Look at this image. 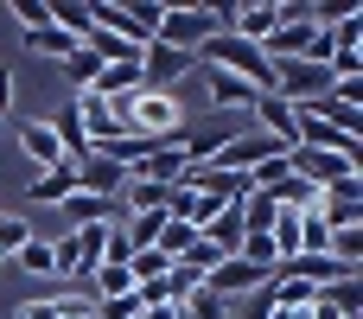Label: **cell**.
<instances>
[{
  "label": "cell",
  "mask_w": 363,
  "mask_h": 319,
  "mask_svg": "<svg viewBox=\"0 0 363 319\" xmlns=\"http://www.w3.org/2000/svg\"><path fill=\"white\" fill-rule=\"evenodd\" d=\"M96 70H102V64H96V58H89V51H83V45H77V51H70V58H64V77H70V83H77V90H89V83H96Z\"/></svg>",
  "instance_id": "cell-28"
},
{
  "label": "cell",
  "mask_w": 363,
  "mask_h": 319,
  "mask_svg": "<svg viewBox=\"0 0 363 319\" xmlns=\"http://www.w3.org/2000/svg\"><path fill=\"white\" fill-rule=\"evenodd\" d=\"M0 211H6V205H0Z\"/></svg>",
  "instance_id": "cell-35"
},
{
  "label": "cell",
  "mask_w": 363,
  "mask_h": 319,
  "mask_svg": "<svg viewBox=\"0 0 363 319\" xmlns=\"http://www.w3.org/2000/svg\"><path fill=\"white\" fill-rule=\"evenodd\" d=\"M249 115H255V128H262L274 147H287V153L300 147V115H294V102H281L274 90H268V96H255V109H249Z\"/></svg>",
  "instance_id": "cell-11"
},
{
  "label": "cell",
  "mask_w": 363,
  "mask_h": 319,
  "mask_svg": "<svg viewBox=\"0 0 363 319\" xmlns=\"http://www.w3.org/2000/svg\"><path fill=\"white\" fill-rule=\"evenodd\" d=\"M26 51H32V58H57V64H64V58L77 51V38H70V32H57V26L45 19L38 32H26Z\"/></svg>",
  "instance_id": "cell-21"
},
{
  "label": "cell",
  "mask_w": 363,
  "mask_h": 319,
  "mask_svg": "<svg viewBox=\"0 0 363 319\" xmlns=\"http://www.w3.org/2000/svg\"><path fill=\"white\" fill-rule=\"evenodd\" d=\"M19 269H26V275H57V256H51V243H38V237H32V243L19 249Z\"/></svg>",
  "instance_id": "cell-27"
},
{
  "label": "cell",
  "mask_w": 363,
  "mask_h": 319,
  "mask_svg": "<svg viewBox=\"0 0 363 319\" xmlns=\"http://www.w3.org/2000/svg\"><path fill=\"white\" fill-rule=\"evenodd\" d=\"M287 173L294 179H306V185H338V179H363V166L357 160H345V153H325V147H294L287 153Z\"/></svg>",
  "instance_id": "cell-6"
},
{
  "label": "cell",
  "mask_w": 363,
  "mask_h": 319,
  "mask_svg": "<svg viewBox=\"0 0 363 319\" xmlns=\"http://www.w3.org/2000/svg\"><path fill=\"white\" fill-rule=\"evenodd\" d=\"M19 147L38 160V173L45 166H64V147H57V128L51 121H19Z\"/></svg>",
  "instance_id": "cell-17"
},
{
  "label": "cell",
  "mask_w": 363,
  "mask_h": 319,
  "mask_svg": "<svg viewBox=\"0 0 363 319\" xmlns=\"http://www.w3.org/2000/svg\"><path fill=\"white\" fill-rule=\"evenodd\" d=\"M160 224H166V211H134V217L121 224V237H128L134 249H153V237H160Z\"/></svg>",
  "instance_id": "cell-24"
},
{
  "label": "cell",
  "mask_w": 363,
  "mask_h": 319,
  "mask_svg": "<svg viewBox=\"0 0 363 319\" xmlns=\"http://www.w3.org/2000/svg\"><path fill=\"white\" fill-rule=\"evenodd\" d=\"M19 319H96V294H51V301H26Z\"/></svg>",
  "instance_id": "cell-14"
},
{
  "label": "cell",
  "mask_w": 363,
  "mask_h": 319,
  "mask_svg": "<svg viewBox=\"0 0 363 319\" xmlns=\"http://www.w3.org/2000/svg\"><path fill=\"white\" fill-rule=\"evenodd\" d=\"M185 313H191V319H230V307H223L217 294H204V288H198V294L185 301Z\"/></svg>",
  "instance_id": "cell-30"
},
{
  "label": "cell",
  "mask_w": 363,
  "mask_h": 319,
  "mask_svg": "<svg viewBox=\"0 0 363 319\" xmlns=\"http://www.w3.org/2000/svg\"><path fill=\"white\" fill-rule=\"evenodd\" d=\"M96 319H140V301L121 294V301H96Z\"/></svg>",
  "instance_id": "cell-32"
},
{
  "label": "cell",
  "mask_w": 363,
  "mask_h": 319,
  "mask_svg": "<svg viewBox=\"0 0 363 319\" xmlns=\"http://www.w3.org/2000/svg\"><path fill=\"white\" fill-rule=\"evenodd\" d=\"M217 32V19H211V6H198V0H172L166 13H160V26H153V38L160 45H172V51H191L198 58V45Z\"/></svg>",
  "instance_id": "cell-3"
},
{
  "label": "cell",
  "mask_w": 363,
  "mask_h": 319,
  "mask_svg": "<svg viewBox=\"0 0 363 319\" xmlns=\"http://www.w3.org/2000/svg\"><path fill=\"white\" fill-rule=\"evenodd\" d=\"M128 179H134V185H153V192L179 185V179H185V153H179V141H160L140 166H128Z\"/></svg>",
  "instance_id": "cell-12"
},
{
  "label": "cell",
  "mask_w": 363,
  "mask_h": 319,
  "mask_svg": "<svg viewBox=\"0 0 363 319\" xmlns=\"http://www.w3.org/2000/svg\"><path fill=\"white\" fill-rule=\"evenodd\" d=\"M128 185V166H115L108 153H83L77 160V192H89V198H115Z\"/></svg>",
  "instance_id": "cell-13"
},
{
  "label": "cell",
  "mask_w": 363,
  "mask_h": 319,
  "mask_svg": "<svg viewBox=\"0 0 363 319\" xmlns=\"http://www.w3.org/2000/svg\"><path fill=\"white\" fill-rule=\"evenodd\" d=\"M268 281H274L268 269H255V262H242V256H230V262H217V269L204 275V294H217V301L230 307V301H249V294H262Z\"/></svg>",
  "instance_id": "cell-9"
},
{
  "label": "cell",
  "mask_w": 363,
  "mask_h": 319,
  "mask_svg": "<svg viewBox=\"0 0 363 319\" xmlns=\"http://www.w3.org/2000/svg\"><path fill=\"white\" fill-rule=\"evenodd\" d=\"M64 217H70V230H83V224H115L108 198H89V192H70V198H64Z\"/></svg>",
  "instance_id": "cell-22"
},
{
  "label": "cell",
  "mask_w": 363,
  "mask_h": 319,
  "mask_svg": "<svg viewBox=\"0 0 363 319\" xmlns=\"http://www.w3.org/2000/svg\"><path fill=\"white\" fill-rule=\"evenodd\" d=\"M26 243H32V224H26V217H13V211H0V262H6V256H19Z\"/></svg>",
  "instance_id": "cell-25"
},
{
  "label": "cell",
  "mask_w": 363,
  "mask_h": 319,
  "mask_svg": "<svg viewBox=\"0 0 363 319\" xmlns=\"http://www.w3.org/2000/svg\"><path fill=\"white\" fill-rule=\"evenodd\" d=\"M274 153H287V147H274L262 128H242V134H223V147H217V160H211V166H217V173H242V179H249V173H255L262 160H274Z\"/></svg>",
  "instance_id": "cell-8"
},
{
  "label": "cell",
  "mask_w": 363,
  "mask_h": 319,
  "mask_svg": "<svg viewBox=\"0 0 363 319\" xmlns=\"http://www.w3.org/2000/svg\"><path fill=\"white\" fill-rule=\"evenodd\" d=\"M198 243V224H185V217H166L160 224V237H153V249L166 256V262H185V249Z\"/></svg>",
  "instance_id": "cell-20"
},
{
  "label": "cell",
  "mask_w": 363,
  "mask_h": 319,
  "mask_svg": "<svg viewBox=\"0 0 363 319\" xmlns=\"http://www.w3.org/2000/svg\"><path fill=\"white\" fill-rule=\"evenodd\" d=\"M89 90H96L102 102H121V96H134V90H140V64H102Z\"/></svg>",
  "instance_id": "cell-18"
},
{
  "label": "cell",
  "mask_w": 363,
  "mask_h": 319,
  "mask_svg": "<svg viewBox=\"0 0 363 319\" xmlns=\"http://www.w3.org/2000/svg\"><path fill=\"white\" fill-rule=\"evenodd\" d=\"M70 109H77V121H83V141H89V153H102V147H115V141L128 134V128L115 121V109H108L96 90H77V102H70Z\"/></svg>",
  "instance_id": "cell-10"
},
{
  "label": "cell",
  "mask_w": 363,
  "mask_h": 319,
  "mask_svg": "<svg viewBox=\"0 0 363 319\" xmlns=\"http://www.w3.org/2000/svg\"><path fill=\"white\" fill-rule=\"evenodd\" d=\"M268 313H274V294L262 288V294H249V301H236V313H230V319H268Z\"/></svg>",
  "instance_id": "cell-31"
},
{
  "label": "cell",
  "mask_w": 363,
  "mask_h": 319,
  "mask_svg": "<svg viewBox=\"0 0 363 319\" xmlns=\"http://www.w3.org/2000/svg\"><path fill=\"white\" fill-rule=\"evenodd\" d=\"M198 237H204L211 249H223V256H236V249H242V217H236V205H230V211H217V217H211V224H204Z\"/></svg>",
  "instance_id": "cell-19"
},
{
  "label": "cell",
  "mask_w": 363,
  "mask_h": 319,
  "mask_svg": "<svg viewBox=\"0 0 363 319\" xmlns=\"http://www.w3.org/2000/svg\"><path fill=\"white\" fill-rule=\"evenodd\" d=\"M140 319H179V307H140Z\"/></svg>",
  "instance_id": "cell-33"
},
{
  "label": "cell",
  "mask_w": 363,
  "mask_h": 319,
  "mask_svg": "<svg viewBox=\"0 0 363 319\" xmlns=\"http://www.w3.org/2000/svg\"><path fill=\"white\" fill-rule=\"evenodd\" d=\"M108 109H115V121H121L128 134H140V141H179V134H185V109H179L172 90H134V96H121V102H108Z\"/></svg>",
  "instance_id": "cell-1"
},
{
  "label": "cell",
  "mask_w": 363,
  "mask_h": 319,
  "mask_svg": "<svg viewBox=\"0 0 363 319\" xmlns=\"http://www.w3.org/2000/svg\"><path fill=\"white\" fill-rule=\"evenodd\" d=\"M338 83H332V64H306V58H287V64H274V96L281 102H313V96H332Z\"/></svg>",
  "instance_id": "cell-5"
},
{
  "label": "cell",
  "mask_w": 363,
  "mask_h": 319,
  "mask_svg": "<svg viewBox=\"0 0 363 319\" xmlns=\"http://www.w3.org/2000/svg\"><path fill=\"white\" fill-rule=\"evenodd\" d=\"M77 192V166L64 160V166H45V173H32V185H26V198L32 205H64Z\"/></svg>",
  "instance_id": "cell-16"
},
{
  "label": "cell",
  "mask_w": 363,
  "mask_h": 319,
  "mask_svg": "<svg viewBox=\"0 0 363 319\" xmlns=\"http://www.w3.org/2000/svg\"><path fill=\"white\" fill-rule=\"evenodd\" d=\"M0 141H6V121H0Z\"/></svg>",
  "instance_id": "cell-34"
},
{
  "label": "cell",
  "mask_w": 363,
  "mask_h": 319,
  "mask_svg": "<svg viewBox=\"0 0 363 319\" xmlns=\"http://www.w3.org/2000/svg\"><path fill=\"white\" fill-rule=\"evenodd\" d=\"M89 281H96V301H121V294H134V275H128V269H96Z\"/></svg>",
  "instance_id": "cell-26"
},
{
  "label": "cell",
  "mask_w": 363,
  "mask_h": 319,
  "mask_svg": "<svg viewBox=\"0 0 363 319\" xmlns=\"http://www.w3.org/2000/svg\"><path fill=\"white\" fill-rule=\"evenodd\" d=\"M319 294H325V301H332L345 319L363 313V281H357V275H345V281H332V288H319Z\"/></svg>",
  "instance_id": "cell-23"
},
{
  "label": "cell",
  "mask_w": 363,
  "mask_h": 319,
  "mask_svg": "<svg viewBox=\"0 0 363 319\" xmlns=\"http://www.w3.org/2000/svg\"><path fill=\"white\" fill-rule=\"evenodd\" d=\"M13 19H19L26 32H38V26L51 19V0H13Z\"/></svg>",
  "instance_id": "cell-29"
},
{
  "label": "cell",
  "mask_w": 363,
  "mask_h": 319,
  "mask_svg": "<svg viewBox=\"0 0 363 319\" xmlns=\"http://www.w3.org/2000/svg\"><path fill=\"white\" fill-rule=\"evenodd\" d=\"M108 230H115V224H83V230H70L64 243H51L57 275H64V281H89V275L102 269V243H108Z\"/></svg>",
  "instance_id": "cell-4"
},
{
  "label": "cell",
  "mask_w": 363,
  "mask_h": 319,
  "mask_svg": "<svg viewBox=\"0 0 363 319\" xmlns=\"http://www.w3.org/2000/svg\"><path fill=\"white\" fill-rule=\"evenodd\" d=\"M204 96H211V109H255V83H242V77H230V70H211L204 77Z\"/></svg>",
  "instance_id": "cell-15"
},
{
  "label": "cell",
  "mask_w": 363,
  "mask_h": 319,
  "mask_svg": "<svg viewBox=\"0 0 363 319\" xmlns=\"http://www.w3.org/2000/svg\"><path fill=\"white\" fill-rule=\"evenodd\" d=\"M191 70H198L191 51H172V45H160V38L140 45V90H172V83H185Z\"/></svg>",
  "instance_id": "cell-7"
},
{
  "label": "cell",
  "mask_w": 363,
  "mask_h": 319,
  "mask_svg": "<svg viewBox=\"0 0 363 319\" xmlns=\"http://www.w3.org/2000/svg\"><path fill=\"white\" fill-rule=\"evenodd\" d=\"M198 58L211 64V70H230V77H242V83H255L262 96L274 90V64L255 51V45H242L236 32H211L204 45H198Z\"/></svg>",
  "instance_id": "cell-2"
}]
</instances>
